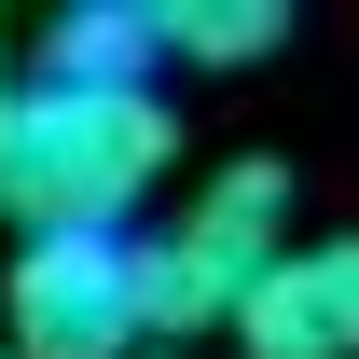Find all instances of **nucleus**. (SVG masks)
<instances>
[{"mask_svg": "<svg viewBox=\"0 0 359 359\" xmlns=\"http://www.w3.org/2000/svg\"><path fill=\"white\" fill-rule=\"evenodd\" d=\"M0 359H152L138 235H28L0 276Z\"/></svg>", "mask_w": 359, "mask_h": 359, "instance_id": "3", "label": "nucleus"}, {"mask_svg": "<svg viewBox=\"0 0 359 359\" xmlns=\"http://www.w3.org/2000/svg\"><path fill=\"white\" fill-rule=\"evenodd\" d=\"M14 83H28V69H14V28H0V97H14Z\"/></svg>", "mask_w": 359, "mask_h": 359, "instance_id": "7", "label": "nucleus"}, {"mask_svg": "<svg viewBox=\"0 0 359 359\" xmlns=\"http://www.w3.org/2000/svg\"><path fill=\"white\" fill-rule=\"evenodd\" d=\"M276 42H290L276 0H166V14H152V55H166V69H249V55H276Z\"/></svg>", "mask_w": 359, "mask_h": 359, "instance_id": "5", "label": "nucleus"}, {"mask_svg": "<svg viewBox=\"0 0 359 359\" xmlns=\"http://www.w3.org/2000/svg\"><path fill=\"white\" fill-rule=\"evenodd\" d=\"M42 69H55V83H152L166 55H152V14H55V28H42Z\"/></svg>", "mask_w": 359, "mask_h": 359, "instance_id": "6", "label": "nucleus"}, {"mask_svg": "<svg viewBox=\"0 0 359 359\" xmlns=\"http://www.w3.org/2000/svg\"><path fill=\"white\" fill-rule=\"evenodd\" d=\"M235 359H359V235H290V263L235 304Z\"/></svg>", "mask_w": 359, "mask_h": 359, "instance_id": "4", "label": "nucleus"}, {"mask_svg": "<svg viewBox=\"0 0 359 359\" xmlns=\"http://www.w3.org/2000/svg\"><path fill=\"white\" fill-rule=\"evenodd\" d=\"M180 166V111L152 83H28L0 97V222L14 235H138V194Z\"/></svg>", "mask_w": 359, "mask_h": 359, "instance_id": "1", "label": "nucleus"}, {"mask_svg": "<svg viewBox=\"0 0 359 359\" xmlns=\"http://www.w3.org/2000/svg\"><path fill=\"white\" fill-rule=\"evenodd\" d=\"M276 263H290V166H276V152L208 166V194H180V222L138 235L152 346H180V332H235V304H249Z\"/></svg>", "mask_w": 359, "mask_h": 359, "instance_id": "2", "label": "nucleus"}, {"mask_svg": "<svg viewBox=\"0 0 359 359\" xmlns=\"http://www.w3.org/2000/svg\"><path fill=\"white\" fill-rule=\"evenodd\" d=\"M152 359H180V346H152Z\"/></svg>", "mask_w": 359, "mask_h": 359, "instance_id": "8", "label": "nucleus"}]
</instances>
